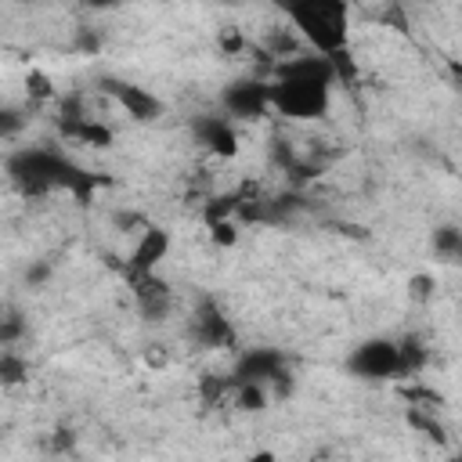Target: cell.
<instances>
[{
    "label": "cell",
    "instance_id": "ac0fdd59",
    "mask_svg": "<svg viewBox=\"0 0 462 462\" xmlns=\"http://www.w3.org/2000/svg\"><path fill=\"white\" fill-rule=\"evenodd\" d=\"M87 4H90V7H116L119 0H87Z\"/></svg>",
    "mask_w": 462,
    "mask_h": 462
},
{
    "label": "cell",
    "instance_id": "8992f818",
    "mask_svg": "<svg viewBox=\"0 0 462 462\" xmlns=\"http://www.w3.org/2000/svg\"><path fill=\"white\" fill-rule=\"evenodd\" d=\"M105 87H108L112 101H116L130 119H137V123H152V119L162 116V101H159L148 87L130 83V79H108Z\"/></svg>",
    "mask_w": 462,
    "mask_h": 462
},
{
    "label": "cell",
    "instance_id": "8fae6325",
    "mask_svg": "<svg viewBox=\"0 0 462 462\" xmlns=\"http://www.w3.org/2000/svg\"><path fill=\"white\" fill-rule=\"evenodd\" d=\"M433 249H437L444 260H455V256L462 253V231H458L455 224L437 227V231H433Z\"/></svg>",
    "mask_w": 462,
    "mask_h": 462
},
{
    "label": "cell",
    "instance_id": "3957f363",
    "mask_svg": "<svg viewBox=\"0 0 462 462\" xmlns=\"http://www.w3.org/2000/svg\"><path fill=\"white\" fill-rule=\"evenodd\" d=\"M314 54H339L350 40L346 0H271Z\"/></svg>",
    "mask_w": 462,
    "mask_h": 462
},
{
    "label": "cell",
    "instance_id": "5bb4252c",
    "mask_svg": "<svg viewBox=\"0 0 462 462\" xmlns=\"http://www.w3.org/2000/svg\"><path fill=\"white\" fill-rule=\"evenodd\" d=\"M22 126H25V116L18 108H0V137H14L22 134Z\"/></svg>",
    "mask_w": 462,
    "mask_h": 462
},
{
    "label": "cell",
    "instance_id": "e0dca14e",
    "mask_svg": "<svg viewBox=\"0 0 462 462\" xmlns=\"http://www.w3.org/2000/svg\"><path fill=\"white\" fill-rule=\"evenodd\" d=\"M411 296L415 300H430L433 296V278L430 274H415L411 278Z\"/></svg>",
    "mask_w": 462,
    "mask_h": 462
},
{
    "label": "cell",
    "instance_id": "ba28073f",
    "mask_svg": "<svg viewBox=\"0 0 462 462\" xmlns=\"http://www.w3.org/2000/svg\"><path fill=\"white\" fill-rule=\"evenodd\" d=\"M166 253H170V235L162 227H144L137 245H134V253H130V260H126V278L152 274L166 260Z\"/></svg>",
    "mask_w": 462,
    "mask_h": 462
},
{
    "label": "cell",
    "instance_id": "9c48e42d",
    "mask_svg": "<svg viewBox=\"0 0 462 462\" xmlns=\"http://www.w3.org/2000/svg\"><path fill=\"white\" fill-rule=\"evenodd\" d=\"M195 137L206 152H213L220 159H231L238 152V134H235L231 116H202L195 123Z\"/></svg>",
    "mask_w": 462,
    "mask_h": 462
},
{
    "label": "cell",
    "instance_id": "7a4b0ae2",
    "mask_svg": "<svg viewBox=\"0 0 462 462\" xmlns=\"http://www.w3.org/2000/svg\"><path fill=\"white\" fill-rule=\"evenodd\" d=\"M7 177L22 195H47V191H72L90 195V173H83L72 159L54 148H18L7 159Z\"/></svg>",
    "mask_w": 462,
    "mask_h": 462
},
{
    "label": "cell",
    "instance_id": "2e32d148",
    "mask_svg": "<svg viewBox=\"0 0 462 462\" xmlns=\"http://www.w3.org/2000/svg\"><path fill=\"white\" fill-rule=\"evenodd\" d=\"M220 51L224 54H238L242 51V32L238 29H224L220 32Z\"/></svg>",
    "mask_w": 462,
    "mask_h": 462
},
{
    "label": "cell",
    "instance_id": "52a82bcc",
    "mask_svg": "<svg viewBox=\"0 0 462 462\" xmlns=\"http://www.w3.org/2000/svg\"><path fill=\"white\" fill-rule=\"evenodd\" d=\"M231 379H256V383H267V386H282L285 383V357L278 350H249L238 357L235 365V375Z\"/></svg>",
    "mask_w": 462,
    "mask_h": 462
},
{
    "label": "cell",
    "instance_id": "30bf717a",
    "mask_svg": "<svg viewBox=\"0 0 462 462\" xmlns=\"http://www.w3.org/2000/svg\"><path fill=\"white\" fill-rule=\"evenodd\" d=\"M191 328H195V339L206 343V346H227V343H235L231 321H227L213 303H202V307H199Z\"/></svg>",
    "mask_w": 462,
    "mask_h": 462
},
{
    "label": "cell",
    "instance_id": "4fadbf2b",
    "mask_svg": "<svg viewBox=\"0 0 462 462\" xmlns=\"http://www.w3.org/2000/svg\"><path fill=\"white\" fill-rule=\"evenodd\" d=\"M209 224V238L217 242V245H235L238 242V224H235V217H220V220H206Z\"/></svg>",
    "mask_w": 462,
    "mask_h": 462
},
{
    "label": "cell",
    "instance_id": "7c38bea8",
    "mask_svg": "<svg viewBox=\"0 0 462 462\" xmlns=\"http://www.w3.org/2000/svg\"><path fill=\"white\" fill-rule=\"evenodd\" d=\"M29 375V365H25V357L22 354H0V383L4 386H14V383H22Z\"/></svg>",
    "mask_w": 462,
    "mask_h": 462
},
{
    "label": "cell",
    "instance_id": "6da1fadb",
    "mask_svg": "<svg viewBox=\"0 0 462 462\" xmlns=\"http://www.w3.org/2000/svg\"><path fill=\"white\" fill-rule=\"evenodd\" d=\"M336 87L332 58L325 54H296L282 58L274 79H267L271 108L285 119H321L328 112Z\"/></svg>",
    "mask_w": 462,
    "mask_h": 462
},
{
    "label": "cell",
    "instance_id": "9a60e30c",
    "mask_svg": "<svg viewBox=\"0 0 462 462\" xmlns=\"http://www.w3.org/2000/svg\"><path fill=\"white\" fill-rule=\"evenodd\" d=\"M25 87H29V94H32L36 101H51V97H54L51 79H47L43 72H29V76H25Z\"/></svg>",
    "mask_w": 462,
    "mask_h": 462
},
{
    "label": "cell",
    "instance_id": "277c9868",
    "mask_svg": "<svg viewBox=\"0 0 462 462\" xmlns=\"http://www.w3.org/2000/svg\"><path fill=\"white\" fill-rule=\"evenodd\" d=\"M346 368L357 379H401V343L397 339H365L350 350Z\"/></svg>",
    "mask_w": 462,
    "mask_h": 462
},
{
    "label": "cell",
    "instance_id": "5b68a950",
    "mask_svg": "<svg viewBox=\"0 0 462 462\" xmlns=\"http://www.w3.org/2000/svg\"><path fill=\"white\" fill-rule=\"evenodd\" d=\"M271 112V97H267V79H238L224 90V116L231 119H256Z\"/></svg>",
    "mask_w": 462,
    "mask_h": 462
}]
</instances>
